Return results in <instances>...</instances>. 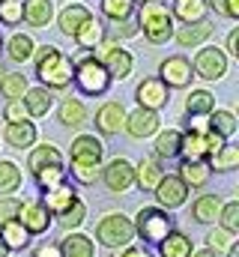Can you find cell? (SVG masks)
<instances>
[{
    "label": "cell",
    "instance_id": "obj_43",
    "mask_svg": "<svg viewBox=\"0 0 239 257\" xmlns=\"http://www.w3.org/2000/svg\"><path fill=\"white\" fill-rule=\"evenodd\" d=\"M218 221H221V230L236 233V230H239V200H230V203H224V206H221Z\"/></svg>",
    "mask_w": 239,
    "mask_h": 257
},
{
    "label": "cell",
    "instance_id": "obj_33",
    "mask_svg": "<svg viewBox=\"0 0 239 257\" xmlns=\"http://www.w3.org/2000/svg\"><path fill=\"white\" fill-rule=\"evenodd\" d=\"M45 165H63V156H60V150L54 144H42V147H33V153H30V159H27V168L36 174L39 168H45Z\"/></svg>",
    "mask_w": 239,
    "mask_h": 257
},
{
    "label": "cell",
    "instance_id": "obj_48",
    "mask_svg": "<svg viewBox=\"0 0 239 257\" xmlns=\"http://www.w3.org/2000/svg\"><path fill=\"white\" fill-rule=\"evenodd\" d=\"M21 203H24V200H18V197H3V200H0V224H6V221L18 218Z\"/></svg>",
    "mask_w": 239,
    "mask_h": 257
},
{
    "label": "cell",
    "instance_id": "obj_3",
    "mask_svg": "<svg viewBox=\"0 0 239 257\" xmlns=\"http://www.w3.org/2000/svg\"><path fill=\"white\" fill-rule=\"evenodd\" d=\"M72 81H75V87H78L84 96H105L108 87H111V75H108V69L99 63L93 54L75 60Z\"/></svg>",
    "mask_w": 239,
    "mask_h": 257
},
{
    "label": "cell",
    "instance_id": "obj_12",
    "mask_svg": "<svg viewBox=\"0 0 239 257\" xmlns=\"http://www.w3.org/2000/svg\"><path fill=\"white\" fill-rule=\"evenodd\" d=\"M156 192V200H159V206L162 209H177V206H182L185 203V197H188V186L179 180V177H162L159 180V186L153 189Z\"/></svg>",
    "mask_w": 239,
    "mask_h": 257
},
{
    "label": "cell",
    "instance_id": "obj_20",
    "mask_svg": "<svg viewBox=\"0 0 239 257\" xmlns=\"http://www.w3.org/2000/svg\"><path fill=\"white\" fill-rule=\"evenodd\" d=\"M21 102H24L27 117H45L51 111V105H54V96L45 87H27V93H24Z\"/></svg>",
    "mask_w": 239,
    "mask_h": 257
},
{
    "label": "cell",
    "instance_id": "obj_38",
    "mask_svg": "<svg viewBox=\"0 0 239 257\" xmlns=\"http://www.w3.org/2000/svg\"><path fill=\"white\" fill-rule=\"evenodd\" d=\"M27 230L18 224V218H12V221H6V224H0V239L6 242V248L12 251V248H24L27 245Z\"/></svg>",
    "mask_w": 239,
    "mask_h": 257
},
{
    "label": "cell",
    "instance_id": "obj_40",
    "mask_svg": "<svg viewBox=\"0 0 239 257\" xmlns=\"http://www.w3.org/2000/svg\"><path fill=\"white\" fill-rule=\"evenodd\" d=\"M21 186V168L15 162H0V194H12Z\"/></svg>",
    "mask_w": 239,
    "mask_h": 257
},
{
    "label": "cell",
    "instance_id": "obj_7",
    "mask_svg": "<svg viewBox=\"0 0 239 257\" xmlns=\"http://www.w3.org/2000/svg\"><path fill=\"white\" fill-rule=\"evenodd\" d=\"M191 69H194L197 78H206V81L224 78V75H227V54H224V48H218V45H203V48L194 54Z\"/></svg>",
    "mask_w": 239,
    "mask_h": 257
},
{
    "label": "cell",
    "instance_id": "obj_13",
    "mask_svg": "<svg viewBox=\"0 0 239 257\" xmlns=\"http://www.w3.org/2000/svg\"><path fill=\"white\" fill-rule=\"evenodd\" d=\"M18 224H21L27 233L39 236V233H45V230L51 227V212H48L42 203H21V209H18Z\"/></svg>",
    "mask_w": 239,
    "mask_h": 257
},
{
    "label": "cell",
    "instance_id": "obj_15",
    "mask_svg": "<svg viewBox=\"0 0 239 257\" xmlns=\"http://www.w3.org/2000/svg\"><path fill=\"white\" fill-rule=\"evenodd\" d=\"M212 36V24L209 21H197V24H182V27H174V36L179 48H200L206 39Z\"/></svg>",
    "mask_w": 239,
    "mask_h": 257
},
{
    "label": "cell",
    "instance_id": "obj_42",
    "mask_svg": "<svg viewBox=\"0 0 239 257\" xmlns=\"http://www.w3.org/2000/svg\"><path fill=\"white\" fill-rule=\"evenodd\" d=\"M60 224L66 227V230H72V227H78V224H84V218H87V206H84V200H75L63 215H57Z\"/></svg>",
    "mask_w": 239,
    "mask_h": 257
},
{
    "label": "cell",
    "instance_id": "obj_45",
    "mask_svg": "<svg viewBox=\"0 0 239 257\" xmlns=\"http://www.w3.org/2000/svg\"><path fill=\"white\" fill-rule=\"evenodd\" d=\"M3 120H6V123H21V120H30V117H27V111H24V102H21V99L6 102V108H3Z\"/></svg>",
    "mask_w": 239,
    "mask_h": 257
},
{
    "label": "cell",
    "instance_id": "obj_37",
    "mask_svg": "<svg viewBox=\"0 0 239 257\" xmlns=\"http://www.w3.org/2000/svg\"><path fill=\"white\" fill-rule=\"evenodd\" d=\"M209 171H233L239 165V147H233V144H224L218 153H212L209 156Z\"/></svg>",
    "mask_w": 239,
    "mask_h": 257
},
{
    "label": "cell",
    "instance_id": "obj_14",
    "mask_svg": "<svg viewBox=\"0 0 239 257\" xmlns=\"http://www.w3.org/2000/svg\"><path fill=\"white\" fill-rule=\"evenodd\" d=\"M159 111H147V108H138V111H132V114H126V132L132 135V138H138V141H144V138H150V135H156L159 132Z\"/></svg>",
    "mask_w": 239,
    "mask_h": 257
},
{
    "label": "cell",
    "instance_id": "obj_9",
    "mask_svg": "<svg viewBox=\"0 0 239 257\" xmlns=\"http://www.w3.org/2000/svg\"><path fill=\"white\" fill-rule=\"evenodd\" d=\"M102 153H105V147H102V141L96 135H78L72 141L69 162L72 165H93V168H99L102 165Z\"/></svg>",
    "mask_w": 239,
    "mask_h": 257
},
{
    "label": "cell",
    "instance_id": "obj_2",
    "mask_svg": "<svg viewBox=\"0 0 239 257\" xmlns=\"http://www.w3.org/2000/svg\"><path fill=\"white\" fill-rule=\"evenodd\" d=\"M174 27H177V21H174L171 9H168L165 3L156 0V3H144V6L138 9V33H144L147 42L165 45V42L174 36Z\"/></svg>",
    "mask_w": 239,
    "mask_h": 257
},
{
    "label": "cell",
    "instance_id": "obj_54",
    "mask_svg": "<svg viewBox=\"0 0 239 257\" xmlns=\"http://www.w3.org/2000/svg\"><path fill=\"white\" fill-rule=\"evenodd\" d=\"M191 257H218V251H212V248H203V251H197V254Z\"/></svg>",
    "mask_w": 239,
    "mask_h": 257
},
{
    "label": "cell",
    "instance_id": "obj_46",
    "mask_svg": "<svg viewBox=\"0 0 239 257\" xmlns=\"http://www.w3.org/2000/svg\"><path fill=\"white\" fill-rule=\"evenodd\" d=\"M99 174H102V168H93V165H72V177H75L78 183H84V186L96 183Z\"/></svg>",
    "mask_w": 239,
    "mask_h": 257
},
{
    "label": "cell",
    "instance_id": "obj_49",
    "mask_svg": "<svg viewBox=\"0 0 239 257\" xmlns=\"http://www.w3.org/2000/svg\"><path fill=\"white\" fill-rule=\"evenodd\" d=\"M114 33H117V39H132V36H138V21H135V18L114 21Z\"/></svg>",
    "mask_w": 239,
    "mask_h": 257
},
{
    "label": "cell",
    "instance_id": "obj_39",
    "mask_svg": "<svg viewBox=\"0 0 239 257\" xmlns=\"http://www.w3.org/2000/svg\"><path fill=\"white\" fill-rule=\"evenodd\" d=\"M102 15L114 24V21H126L135 15V3L132 0H102Z\"/></svg>",
    "mask_w": 239,
    "mask_h": 257
},
{
    "label": "cell",
    "instance_id": "obj_24",
    "mask_svg": "<svg viewBox=\"0 0 239 257\" xmlns=\"http://www.w3.org/2000/svg\"><path fill=\"white\" fill-rule=\"evenodd\" d=\"M218 212H221L218 194H200V197L194 200V206H191V215H194V221H200V224L218 221Z\"/></svg>",
    "mask_w": 239,
    "mask_h": 257
},
{
    "label": "cell",
    "instance_id": "obj_25",
    "mask_svg": "<svg viewBox=\"0 0 239 257\" xmlns=\"http://www.w3.org/2000/svg\"><path fill=\"white\" fill-rule=\"evenodd\" d=\"M60 257H96V245L84 233H69L60 242Z\"/></svg>",
    "mask_w": 239,
    "mask_h": 257
},
{
    "label": "cell",
    "instance_id": "obj_22",
    "mask_svg": "<svg viewBox=\"0 0 239 257\" xmlns=\"http://www.w3.org/2000/svg\"><path fill=\"white\" fill-rule=\"evenodd\" d=\"M78 200V192L69 186V183H63L57 189H51V192H45V200H42V206L51 212V215H63L72 203Z\"/></svg>",
    "mask_w": 239,
    "mask_h": 257
},
{
    "label": "cell",
    "instance_id": "obj_58",
    "mask_svg": "<svg viewBox=\"0 0 239 257\" xmlns=\"http://www.w3.org/2000/svg\"><path fill=\"white\" fill-rule=\"evenodd\" d=\"M0 48H3V39H0Z\"/></svg>",
    "mask_w": 239,
    "mask_h": 257
},
{
    "label": "cell",
    "instance_id": "obj_21",
    "mask_svg": "<svg viewBox=\"0 0 239 257\" xmlns=\"http://www.w3.org/2000/svg\"><path fill=\"white\" fill-rule=\"evenodd\" d=\"M24 6V21L30 27H48L54 18V3L51 0H21Z\"/></svg>",
    "mask_w": 239,
    "mask_h": 257
},
{
    "label": "cell",
    "instance_id": "obj_53",
    "mask_svg": "<svg viewBox=\"0 0 239 257\" xmlns=\"http://www.w3.org/2000/svg\"><path fill=\"white\" fill-rule=\"evenodd\" d=\"M227 257H239V239H233V242L227 245Z\"/></svg>",
    "mask_w": 239,
    "mask_h": 257
},
{
    "label": "cell",
    "instance_id": "obj_4",
    "mask_svg": "<svg viewBox=\"0 0 239 257\" xmlns=\"http://www.w3.org/2000/svg\"><path fill=\"white\" fill-rule=\"evenodd\" d=\"M93 57L108 69L111 81H123V78H129V75H132V66H135L132 54L120 45V39H102V42L93 48Z\"/></svg>",
    "mask_w": 239,
    "mask_h": 257
},
{
    "label": "cell",
    "instance_id": "obj_55",
    "mask_svg": "<svg viewBox=\"0 0 239 257\" xmlns=\"http://www.w3.org/2000/svg\"><path fill=\"white\" fill-rule=\"evenodd\" d=\"M0 257H9V248H6V242L0 239Z\"/></svg>",
    "mask_w": 239,
    "mask_h": 257
},
{
    "label": "cell",
    "instance_id": "obj_44",
    "mask_svg": "<svg viewBox=\"0 0 239 257\" xmlns=\"http://www.w3.org/2000/svg\"><path fill=\"white\" fill-rule=\"evenodd\" d=\"M206 6H209V9H215L218 15L230 18V21H236V18H239V0H206Z\"/></svg>",
    "mask_w": 239,
    "mask_h": 257
},
{
    "label": "cell",
    "instance_id": "obj_57",
    "mask_svg": "<svg viewBox=\"0 0 239 257\" xmlns=\"http://www.w3.org/2000/svg\"><path fill=\"white\" fill-rule=\"evenodd\" d=\"M0 78H3V66H0Z\"/></svg>",
    "mask_w": 239,
    "mask_h": 257
},
{
    "label": "cell",
    "instance_id": "obj_51",
    "mask_svg": "<svg viewBox=\"0 0 239 257\" xmlns=\"http://www.w3.org/2000/svg\"><path fill=\"white\" fill-rule=\"evenodd\" d=\"M224 54H233V57H239V30H230V36H227V48H224Z\"/></svg>",
    "mask_w": 239,
    "mask_h": 257
},
{
    "label": "cell",
    "instance_id": "obj_10",
    "mask_svg": "<svg viewBox=\"0 0 239 257\" xmlns=\"http://www.w3.org/2000/svg\"><path fill=\"white\" fill-rule=\"evenodd\" d=\"M135 99H138V108H147V111H159L168 105L171 99V90L159 81V78H144L135 90Z\"/></svg>",
    "mask_w": 239,
    "mask_h": 257
},
{
    "label": "cell",
    "instance_id": "obj_32",
    "mask_svg": "<svg viewBox=\"0 0 239 257\" xmlns=\"http://www.w3.org/2000/svg\"><path fill=\"white\" fill-rule=\"evenodd\" d=\"M179 147H182V132H177V128L159 132V138H156V159H177Z\"/></svg>",
    "mask_w": 239,
    "mask_h": 257
},
{
    "label": "cell",
    "instance_id": "obj_8",
    "mask_svg": "<svg viewBox=\"0 0 239 257\" xmlns=\"http://www.w3.org/2000/svg\"><path fill=\"white\" fill-rule=\"evenodd\" d=\"M194 78V69H191V60L182 57V54H174V57H165L162 66H159V81L168 87V90H182L188 87Z\"/></svg>",
    "mask_w": 239,
    "mask_h": 257
},
{
    "label": "cell",
    "instance_id": "obj_18",
    "mask_svg": "<svg viewBox=\"0 0 239 257\" xmlns=\"http://www.w3.org/2000/svg\"><path fill=\"white\" fill-rule=\"evenodd\" d=\"M72 39H75V45H78V48L93 51V48L105 39V24H102L96 15H90V18H87V21L75 30V36H72Z\"/></svg>",
    "mask_w": 239,
    "mask_h": 257
},
{
    "label": "cell",
    "instance_id": "obj_31",
    "mask_svg": "<svg viewBox=\"0 0 239 257\" xmlns=\"http://www.w3.org/2000/svg\"><path fill=\"white\" fill-rule=\"evenodd\" d=\"M162 177H165V171L159 168L156 159H141V165L135 168V183H138L141 189H156Z\"/></svg>",
    "mask_w": 239,
    "mask_h": 257
},
{
    "label": "cell",
    "instance_id": "obj_52",
    "mask_svg": "<svg viewBox=\"0 0 239 257\" xmlns=\"http://www.w3.org/2000/svg\"><path fill=\"white\" fill-rule=\"evenodd\" d=\"M33 257H60V245H39Z\"/></svg>",
    "mask_w": 239,
    "mask_h": 257
},
{
    "label": "cell",
    "instance_id": "obj_29",
    "mask_svg": "<svg viewBox=\"0 0 239 257\" xmlns=\"http://www.w3.org/2000/svg\"><path fill=\"white\" fill-rule=\"evenodd\" d=\"M6 51H9V60L24 63V60H33L36 42H33V36H30V33H15V36L6 42Z\"/></svg>",
    "mask_w": 239,
    "mask_h": 257
},
{
    "label": "cell",
    "instance_id": "obj_26",
    "mask_svg": "<svg viewBox=\"0 0 239 257\" xmlns=\"http://www.w3.org/2000/svg\"><path fill=\"white\" fill-rule=\"evenodd\" d=\"M185 111L188 117H209L215 111V96L209 90H191L185 99Z\"/></svg>",
    "mask_w": 239,
    "mask_h": 257
},
{
    "label": "cell",
    "instance_id": "obj_23",
    "mask_svg": "<svg viewBox=\"0 0 239 257\" xmlns=\"http://www.w3.org/2000/svg\"><path fill=\"white\" fill-rule=\"evenodd\" d=\"M93 12L87 9V6H81V3H69L63 12L57 15V27H60V33L63 36H75V30L90 18Z\"/></svg>",
    "mask_w": 239,
    "mask_h": 257
},
{
    "label": "cell",
    "instance_id": "obj_36",
    "mask_svg": "<svg viewBox=\"0 0 239 257\" xmlns=\"http://www.w3.org/2000/svg\"><path fill=\"white\" fill-rule=\"evenodd\" d=\"M0 93L12 102V99H24V93H27V78L21 75V72H3V78H0Z\"/></svg>",
    "mask_w": 239,
    "mask_h": 257
},
{
    "label": "cell",
    "instance_id": "obj_6",
    "mask_svg": "<svg viewBox=\"0 0 239 257\" xmlns=\"http://www.w3.org/2000/svg\"><path fill=\"white\" fill-rule=\"evenodd\" d=\"M132 236H135V224H132L126 215H120V212L105 215V218L99 221V227H96V239H99L102 245H108V248H123V245H129Z\"/></svg>",
    "mask_w": 239,
    "mask_h": 257
},
{
    "label": "cell",
    "instance_id": "obj_28",
    "mask_svg": "<svg viewBox=\"0 0 239 257\" xmlns=\"http://www.w3.org/2000/svg\"><path fill=\"white\" fill-rule=\"evenodd\" d=\"M177 177L188 186V189H200V186L209 180V165H206V162H188V159H185V162L179 165Z\"/></svg>",
    "mask_w": 239,
    "mask_h": 257
},
{
    "label": "cell",
    "instance_id": "obj_1",
    "mask_svg": "<svg viewBox=\"0 0 239 257\" xmlns=\"http://www.w3.org/2000/svg\"><path fill=\"white\" fill-rule=\"evenodd\" d=\"M33 63H36V78L42 81L45 90H66L72 84V72L75 60L69 54H63L54 45H42L33 51Z\"/></svg>",
    "mask_w": 239,
    "mask_h": 257
},
{
    "label": "cell",
    "instance_id": "obj_41",
    "mask_svg": "<svg viewBox=\"0 0 239 257\" xmlns=\"http://www.w3.org/2000/svg\"><path fill=\"white\" fill-rule=\"evenodd\" d=\"M21 21H24V6H21V0H0V24L18 27Z\"/></svg>",
    "mask_w": 239,
    "mask_h": 257
},
{
    "label": "cell",
    "instance_id": "obj_27",
    "mask_svg": "<svg viewBox=\"0 0 239 257\" xmlns=\"http://www.w3.org/2000/svg\"><path fill=\"white\" fill-rule=\"evenodd\" d=\"M159 254L162 257H191V239L179 230H171L162 242H159Z\"/></svg>",
    "mask_w": 239,
    "mask_h": 257
},
{
    "label": "cell",
    "instance_id": "obj_30",
    "mask_svg": "<svg viewBox=\"0 0 239 257\" xmlns=\"http://www.w3.org/2000/svg\"><path fill=\"white\" fill-rule=\"evenodd\" d=\"M60 123L63 126H84L87 123V108H84V102L81 99H63L60 102V111H57Z\"/></svg>",
    "mask_w": 239,
    "mask_h": 257
},
{
    "label": "cell",
    "instance_id": "obj_16",
    "mask_svg": "<svg viewBox=\"0 0 239 257\" xmlns=\"http://www.w3.org/2000/svg\"><path fill=\"white\" fill-rule=\"evenodd\" d=\"M123 126H126V108L120 102H105L96 111V128L102 135H120Z\"/></svg>",
    "mask_w": 239,
    "mask_h": 257
},
{
    "label": "cell",
    "instance_id": "obj_56",
    "mask_svg": "<svg viewBox=\"0 0 239 257\" xmlns=\"http://www.w3.org/2000/svg\"><path fill=\"white\" fill-rule=\"evenodd\" d=\"M135 6H144V3H156V0H132Z\"/></svg>",
    "mask_w": 239,
    "mask_h": 257
},
{
    "label": "cell",
    "instance_id": "obj_47",
    "mask_svg": "<svg viewBox=\"0 0 239 257\" xmlns=\"http://www.w3.org/2000/svg\"><path fill=\"white\" fill-rule=\"evenodd\" d=\"M206 242H209V248H212V251H224V248H227V245L233 242V233H227V230L215 227V230H209Z\"/></svg>",
    "mask_w": 239,
    "mask_h": 257
},
{
    "label": "cell",
    "instance_id": "obj_50",
    "mask_svg": "<svg viewBox=\"0 0 239 257\" xmlns=\"http://www.w3.org/2000/svg\"><path fill=\"white\" fill-rule=\"evenodd\" d=\"M111 257H150V251L141 245H123V248H114Z\"/></svg>",
    "mask_w": 239,
    "mask_h": 257
},
{
    "label": "cell",
    "instance_id": "obj_35",
    "mask_svg": "<svg viewBox=\"0 0 239 257\" xmlns=\"http://www.w3.org/2000/svg\"><path fill=\"white\" fill-rule=\"evenodd\" d=\"M66 168L63 165H45V168H39L33 177H36V183H39V189L42 192H51V189H57V186H63L66 183Z\"/></svg>",
    "mask_w": 239,
    "mask_h": 257
},
{
    "label": "cell",
    "instance_id": "obj_34",
    "mask_svg": "<svg viewBox=\"0 0 239 257\" xmlns=\"http://www.w3.org/2000/svg\"><path fill=\"white\" fill-rule=\"evenodd\" d=\"M206 126H209V132H215L218 138H224V141H227V138H233V135H236L239 123H236V117H233L230 111H212Z\"/></svg>",
    "mask_w": 239,
    "mask_h": 257
},
{
    "label": "cell",
    "instance_id": "obj_5",
    "mask_svg": "<svg viewBox=\"0 0 239 257\" xmlns=\"http://www.w3.org/2000/svg\"><path fill=\"white\" fill-rule=\"evenodd\" d=\"M171 230H174V227H171V218H168V212H165V209H159V206H144V209L138 212L135 233H138L144 242L159 245Z\"/></svg>",
    "mask_w": 239,
    "mask_h": 257
},
{
    "label": "cell",
    "instance_id": "obj_11",
    "mask_svg": "<svg viewBox=\"0 0 239 257\" xmlns=\"http://www.w3.org/2000/svg\"><path fill=\"white\" fill-rule=\"evenodd\" d=\"M102 180H105V186L111 189V192H129L132 186H135V165L132 162H126V159H114V162H108V168L102 171Z\"/></svg>",
    "mask_w": 239,
    "mask_h": 257
},
{
    "label": "cell",
    "instance_id": "obj_19",
    "mask_svg": "<svg viewBox=\"0 0 239 257\" xmlns=\"http://www.w3.org/2000/svg\"><path fill=\"white\" fill-rule=\"evenodd\" d=\"M3 138H6V144H9V147H15V150L33 147V144H36V123H30V120H21V123H6V128H3Z\"/></svg>",
    "mask_w": 239,
    "mask_h": 257
},
{
    "label": "cell",
    "instance_id": "obj_17",
    "mask_svg": "<svg viewBox=\"0 0 239 257\" xmlns=\"http://www.w3.org/2000/svg\"><path fill=\"white\" fill-rule=\"evenodd\" d=\"M171 15L179 24H197V21H206L209 6H206V0H174Z\"/></svg>",
    "mask_w": 239,
    "mask_h": 257
}]
</instances>
